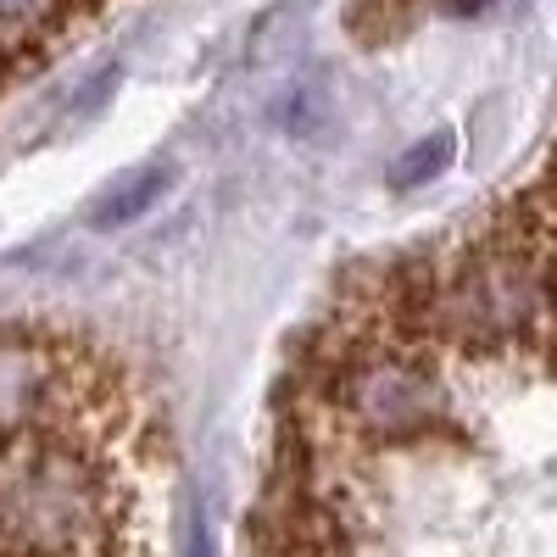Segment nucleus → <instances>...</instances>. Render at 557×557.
Returning a JSON list of instances; mask_svg holds the SVG:
<instances>
[{
  "label": "nucleus",
  "instance_id": "1",
  "mask_svg": "<svg viewBox=\"0 0 557 557\" xmlns=\"http://www.w3.org/2000/svg\"><path fill=\"white\" fill-rule=\"evenodd\" d=\"M162 190H168V168H139V173L107 184L96 196V207H89V228H123L134 218H146Z\"/></svg>",
  "mask_w": 557,
  "mask_h": 557
},
{
  "label": "nucleus",
  "instance_id": "2",
  "mask_svg": "<svg viewBox=\"0 0 557 557\" xmlns=\"http://www.w3.org/2000/svg\"><path fill=\"white\" fill-rule=\"evenodd\" d=\"M418 12H424V0H357L351 34H357L362 45H385V39H396L401 28H412Z\"/></svg>",
  "mask_w": 557,
  "mask_h": 557
},
{
  "label": "nucleus",
  "instance_id": "3",
  "mask_svg": "<svg viewBox=\"0 0 557 557\" xmlns=\"http://www.w3.org/2000/svg\"><path fill=\"white\" fill-rule=\"evenodd\" d=\"M451 151H457V139H451V134H430V139H418V146L391 168V184H396V190H412V184H424V178L446 173Z\"/></svg>",
  "mask_w": 557,
  "mask_h": 557
},
{
  "label": "nucleus",
  "instance_id": "4",
  "mask_svg": "<svg viewBox=\"0 0 557 557\" xmlns=\"http://www.w3.org/2000/svg\"><path fill=\"white\" fill-rule=\"evenodd\" d=\"M184 557H212V535H207L201 513H190V530H184Z\"/></svg>",
  "mask_w": 557,
  "mask_h": 557
},
{
  "label": "nucleus",
  "instance_id": "5",
  "mask_svg": "<svg viewBox=\"0 0 557 557\" xmlns=\"http://www.w3.org/2000/svg\"><path fill=\"white\" fill-rule=\"evenodd\" d=\"M0 73H7V67H0Z\"/></svg>",
  "mask_w": 557,
  "mask_h": 557
}]
</instances>
